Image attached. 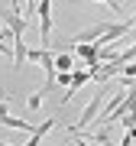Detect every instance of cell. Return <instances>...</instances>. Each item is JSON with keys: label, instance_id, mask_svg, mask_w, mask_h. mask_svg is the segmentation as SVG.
I'll return each instance as SVG.
<instances>
[{"label": "cell", "instance_id": "1", "mask_svg": "<svg viewBox=\"0 0 136 146\" xmlns=\"http://www.w3.org/2000/svg\"><path fill=\"white\" fill-rule=\"evenodd\" d=\"M107 94H110L107 88H100V91L94 94V98L88 101V107L81 110V117L75 120V123H68V130H65V140H68V136H81V133L88 130L91 123H94V120H97V114H100V107H104V101H107Z\"/></svg>", "mask_w": 136, "mask_h": 146}, {"label": "cell", "instance_id": "2", "mask_svg": "<svg viewBox=\"0 0 136 146\" xmlns=\"http://www.w3.org/2000/svg\"><path fill=\"white\" fill-rule=\"evenodd\" d=\"M36 13H39V42L42 49H49L52 46V0H39Z\"/></svg>", "mask_w": 136, "mask_h": 146}, {"label": "cell", "instance_id": "3", "mask_svg": "<svg viewBox=\"0 0 136 146\" xmlns=\"http://www.w3.org/2000/svg\"><path fill=\"white\" fill-rule=\"evenodd\" d=\"M110 29V23H104V20H100V23H94V26H88V29H81V33H75V36H71V42H91V39H100V36H104V33Z\"/></svg>", "mask_w": 136, "mask_h": 146}, {"label": "cell", "instance_id": "4", "mask_svg": "<svg viewBox=\"0 0 136 146\" xmlns=\"http://www.w3.org/2000/svg\"><path fill=\"white\" fill-rule=\"evenodd\" d=\"M88 78H91V72H88V68H75V72H71V84H68V94L62 98V104H68V101L78 94V88H81V84L88 81Z\"/></svg>", "mask_w": 136, "mask_h": 146}, {"label": "cell", "instance_id": "5", "mask_svg": "<svg viewBox=\"0 0 136 146\" xmlns=\"http://www.w3.org/2000/svg\"><path fill=\"white\" fill-rule=\"evenodd\" d=\"M75 55L71 52H55V72H75Z\"/></svg>", "mask_w": 136, "mask_h": 146}, {"label": "cell", "instance_id": "6", "mask_svg": "<svg viewBox=\"0 0 136 146\" xmlns=\"http://www.w3.org/2000/svg\"><path fill=\"white\" fill-rule=\"evenodd\" d=\"M114 58H117L120 65H130V62H136V42H133V46H126L123 52H117Z\"/></svg>", "mask_w": 136, "mask_h": 146}, {"label": "cell", "instance_id": "7", "mask_svg": "<svg viewBox=\"0 0 136 146\" xmlns=\"http://www.w3.org/2000/svg\"><path fill=\"white\" fill-rule=\"evenodd\" d=\"M42 98H46V94H42V91H36V94H29V98H26V107H29V110H39V104H42Z\"/></svg>", "mask_w": 136, "mask_h": 146}, {"label": "cell", "instance_id": "8", "mask_svg": "<svg viewBox=\"0 0 136 146\" xmlns=\"http://www.w3.org/2000/svg\"><path fill=\"white\" fill-rule=\"evenodd\" d=\"M0 42H7V46H13V33L3 26V20H0Z\"/></svg>", "mask_w": 136, "mask_h": 146}, {"label": "cell", "instance_id": "9", "mask_svg": "<svg viewBox=\"0 0 136 146\" xmlns=\"http://www.w3.org/2000/svg\"><path fill=\"white\" fill-rule=\"evenodd\" d=\"M100 3H107V7H110V10H114V13H117V16H120V13H123V0H100Z\"/></svg>", "mask_w": 136, "mask_h": 146}, {"label": "cell", "instance_id": "10", "mask_svg": "<svg viewBox=\"0 0 136 146\" xmlns=\"http://www.w3.org/2000/svg\"><path fill=\"white\" fill-rule=\"evenodd\" d=\"M55 84H65V88H68V84H71V72H58L55 75Z\"/></svg>", "mask_w": 136, "mask_h": 146}, {"label": "cell", "instance_id": "11", "mask_svg": "<svg viewBox=\"0 0 136 146\" xmlns=\"http://www.w3.org/2000/svg\"><path fill=\"white\" fill-rule=\"evenodd\" d=\"M75 146H94L91 140H84V136H75Z\"/></svg>", "mask_w": 136, "mask_h": 146}, {"label": "cell", "instance_id": "12", "mask_svg": "<svg viewBox=\"0 0 136 146\" xmlns=\"http://www.w3.org/2000/svg\"><path fill=\"white\" fill-rule=\"evenodd\" d=\"M26 7H29V10H32V7H39V0H26Z\"/></svg>", "mask_w": 136, "mask_h": 146}]
</instances>
